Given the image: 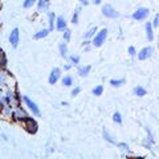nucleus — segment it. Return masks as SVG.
<instances>
[{
	"label": "nucleus",
	"mask_w": 159,
	"mask_h": 159,
	"mask_svg": "<svg viewBox=\"0 0 159 159\" xmlns=\"http://www.w3.org/2000/svg\"><path fill=\"white\" fill-rule=\"evenodd\" d=\"M107 33H109V31H107L106 28H102L99 32H97V34L93 37V45L96 47V48H99V47H101L102 44L106 41Z\"/></svg>",
	"instance_id": "nucleus-1"
},
{
	"label": "nucleus",
	"mask_w": 159,
	"mask_h": 159,
	"mask_svg": "<svg viewBox=\"0 0 159 159\" xmlns=\"http://www.w3.org/2000/svg\"><path fill=\"white\" fill-rule=\"evenodd\" d=\"M148 15H150V9L145 8V7H141L133 13L131 17L135 20V21H143V20H146L148 17Z\"/></svg>",
	"instance_id": "nucleus-2"
},
{
	"label": "nucleus",
	"mask_w": 159,
	"mask_h": 159,
	"mask_svg": "<svg viewBox=\"0 0 159 159\" xmlns=\"http://www.w3.org/2000/svg\"><path fill=\"white\" fill-rule=\"evenodd\" d=\"M101 12H102L103 16H105V17H109V19H116V17L119 16V13L117 12V9L114 8L113 6H110V4H105V6L102 7Z\"/></svg>",
	"instance_id": "nucleus-3"
},
{
	"label": "nucleus",
	"mask_w": 159,
	"mask_h": 159,
	"mask_svg": "<svg viewBox=\"0 0 159 159\" xmlns=\"http://www.w3.org/2000/svg\"><path fill=\"white\" fill-rule=\"evenodd\" d=\"M23 101L25 102V105L28 106L29 110L32 111V114L34 117H40V114H41V113H40V109H39V106L32 101L31 98H29L28 96H23Z\"/></svg>",
	"instance_id": "nucleus-4"
},
{
	"label": "nucleus",
	"mask_w": 159,
	"mask_h": 159,
	"mask_svg": "<svg viewBox=\"0 0 159 159\" xmlns=\"http://www.w3.org/2000/svg\"><path fill=\"white\" fill-rule=\"evenodd\" d=\"M24 127H25V130L28 133H31V134H34V133H37V129H39V125H37V122L34 121L33 118L31 117H28L25 121H24Z\"/></svg>",
	"instance_id": "nucleus-5"
},
{
	"label": "nucleus",
	"mask_w": 159,
	"mask_h": 159,
	"mask_svg": "<svg viewBox=\"0 0 159 159\" xmlns=\"http://www.w3.org/2000/svg\"><path fill=\"white\" fill-rule=\"evenodd\" d=\"M19 41H20V31H19V28H15L12 29L11 34H9V43H11V45L13 48H17Z\"/></svg>",
	"instance_id": "nucleus-6"
},
{
	"label": "nucleus",
	"mask_w": 159,
	"mask_h": 159,
	"mask_svg": "<svg viewBox=\"0 0 159 159\" xmlns=\"http://www.w3.org/2000/svg\"><path fill=\"white\" fill-rule=\"evenodd\" d=\"M60 76H61V70H60L58 68H53L51 74H49V80H48L49 84H51V85H54V84L60 80Z\"/></svg>",
	"instance_id": "nucleus-7"
},
{
	"label": "nucleus",
	"mask_w": 159,
	"mask_h": 159,
	"mask_svg": "<svg viewBox=\"0 0 159 159\" xmlns=\"http://www.w3.org/2000/svg\"><path fill=\"white\" fill-rule=\"evenodd\" d=\"M12 117H13L15 121H21V122H24V121H25V119L28 118L27 113L24 111L23 109H20V107H17L16 110H15V111L12 113Z\"/></svg>",
	"instance_id": "nucleus-8"
},
{
	"label": "nucleus",
	"mask_w": 159,
	"mask_h": 159,
	"mask_svg": "<svg viewBox=\"0 0 159 159\" xmlns=\"http://www.w3.org/2000/svg\"><path fill=\"white\" fill-rule=\"evenodd\" d=\"M151 53H152V48L151 47H145L143 49H141V51L138 52V58L141 60V61H145V60H147L151 56Z\"/></svg>",
	"instance_id": "nucleus-9"
},
{
	"label": "nucleus",
	"mask_w": 159,
	"mask_h": 159,
	"mask_svg": "<svg viewBox=\"0 0 159 159\" xmlns=\"http://www.w3.org/2000/svg\"><path fill=\"white\" fill-rule=\"evenodd\" d=\"M49 7H51V2L49 0H37V11L39 12H47Z\"/></svg>",
	"instance_id": "nucleus-10"
},
{
	"label": "nucleus",
	"mask_w": 159,
	"mask_h": 159,
	"mask_svg": "<svg viewBox=\"0 0 159 159\" xmlns=\"http://www.w3.org/2000/svg\"><path fill=\"white\" fill-rule=\"evenodd\" d=\"M56 29L60 32H64L66 28V20L64 16H57V20H56Z\"/></svg>",
	"instance_id": "nucleus-11"
},
{
	"label": "nucleus",
	"mask_w": 159,
	"mask_h": 159,
	"mask_svg": "<svg viewBox=\"0 0 159 159\" xmlns=\"http://www.w3.org/2000/svg\"><path fill=\"white\" fill-rule=\"evenodd\" d=\"M48 19H49V31H53L54 28H56V20H57V16H56V13L54 12H49L48 13Z\"/></svg>",
	"instance_id": "nucleus-12"
},
{
	"label": "nucleus",
	"mask_w": 159,
	"mask_h": 159,
	"mask_svg": "<svg viewBox=\"0 0 159 159\" xmlns=\"http://www.w3.org/2000/svg\"><path fill=\"white\" fill-rule=\"evenodd\" d=\"M146 37H147V40L148 41H152L154 40V32H152V23H150V21H147L146 23Z\"/></svg>",
	"instance_id": "nucleus-13"
},
{
	"label": "nucleus",
	"mask_w": 159,
	"mask_h": 159,
	"mask_svg": "<svg viewBox=\"0 0 159 159\" xmlns=\"http://www.w3.org/2000/svg\"><path fill=\"white\" fill-rule=\"evenodd\" d=\"M90 69H92L90 65H84V66H80L78 68L77 73H78L80 77H86L88 74H89V72H90Z\"/></svg>",
	"instance_id": "nucleus-14"
},
{
	"label": "nucleus",
	"mask_w": 159,
	"mask_h": 159,
	"mask_svg": "<svg viewBox=\"0 0 159 159\" xmlns=\"http://www.w3.org/2000/svg\"><path fill=\"white\" fill-rule=\"evenodd\" d=\"M58 51H60V56H61V57H66V54H68V45H66V41L60 43Z\"/></svg>",
	"instance_id": "nucleus-15"
},
{
	"label": "nucleus",
	"mask_w": 159,
	"mask_h": 159,
	"mask_svg": "<svg viewBox=\"0 0 159 159\" xmlns=\"http://www.w3.org/2000/svg\"><path fill=\"white\" fill-rule=\"evenodd\" d=\"M146 93H147L146 89L143 88V86H141V85H138V86L134 88V94H135L137 97H145Z\"/></svg>",
	"instance_id": "nucleus-16"
},
{
	"label": "nucleus",
	"mask_w": 159,
	"mask_h": 159,
	"mask_svg": "<svg viewBox=\"0 0 159 159\" xmlns=\"http://www.w3.org/2000/svg\"><path fill=\"white\" fill-rule=\"evenodd\" d=\"M49 32H51V31H49V29H45V28H44V29H40V31H39L36 34H34V39H36V40L45 39L48 34H49Z\"/></svg>",
	"instance_id": "nucleus-17"
},
{
	"label": "nucleus",
	"mask_w": 159,
	"mask_h": 159,
	"mask_svg": "<svg viewBox=\"0 0 159 159\" xmlns=\"http://www.w3.org/2000/svg\"><path fill=\"white\" fill-rule=\"evenodd\" d=\"M97 32V27H93V28H90V29H89V31L85 33V34H84V39H85V40H89V39H92V37H94V36H96V33Z\"/></svg>",
	"instance_id": "nucleus-18"
},
{
	"label": "nucleus",
	"mask_w": 159,
	"mask_h": 159,
	"mask_svg": "<svg viewBox=\"0 0 159 159\" xmlns=\"http://www.w3.org/2000/svg\"><path fill=\"white\" fill-rule=\"evenodd\" d=\"M61 82H62L64 86H72L73 85V78H72V76H65L61 80Z\"/></svg>",
	"instance_id": "nucleus-19"
},
{
	"label": "nucleus",
	"mask_w": 159,
	"mask_h": 159,
	"mask_svg": "<svg viewBox=\"0 0 159 159\" xmlns=\"http://www.w3.org/2000/svg\"><path fill=\"white\" fill-rule=\"evenodd\" d=\"M6 66H7V57L3 51H0V68H6Z\"/></svg>",
	"instance_id": "nucleus-20"
},
{
	"label": "nucleus",
	"mask_w": 159,
	"mask_h": 159,
	"mask_svg": "<svg viewBox=\"0 0 159 159\" xmlns=\"http://www.w3.org/2000/svg\"><path fill=\"white\" fill-rule=\"evenodd\" d=\"M102 93H103V86H102V85H97L96 88L93 89V94H94L96 97L102 96Z\"/></svg>",
	"instance_id": "nucleus-21"
},
{
	"label": "nucleus",
	"mask_w": 159,
	"mask_h": 159,
	"mask_svg": "<svg viewBox=\"0 0 159 159\" xmlns=\"http://www.w3.org/2000/svg\"><path fill=\"white\" fill-rule=\"evenodd\" d=\"M36 3H37V0H24V2H23V7L28 9V8H32Z\"/></svg>",
	"instance_id": "nucleus-22"
},
{
	"label": "nucleus",
	"mask_w": 159,
	"mask_h": 159,
	"mask_svg": "<svg viewBox=\"0 0 159 159\" xmlns=\"http://www.w3.org/2000/svg\"><path fill=\"white\" fill-rule=\"evenodd\" d=\"M125 84V80L123 78H118V80H110V85L111 86H121Z\"/></svg>",
	"instance_id": "nucleus-23"
},
{
	"label": "nucleus",
	"mask_w": 159,
	"mask_h": 159,
	"mask_svg": "<svg viewBox=\"0 0 159 159\" xmlns=\"http://www.w3.org/2000/svg\"><path fill=\"white\" fill-rule=\"evenodd\" d=\"M113 121L116 123H118V125H121L122 123V117H121V114H119L118 111H116L113 114Z\"/></svg>",
	"instance_id": "nucleus-24"
},
{
	"label": "nucleus",
	"mask_w": 159,
	"mask_h": 159,
	"mask_svg": "<svg viewBox=\"0 0 159 159\" xmlns=\"http://www.w3.org/2000/svg\"><path fill=\"white\" fill-rule=\"evenodd\" d=\"M78 16H80V8H77L76 11H74L73 16H72V23L73 24H78Z\"/></svg>",
	"instance_id": "nucleus-25"
},
{
	"label": "nucleus",
	"mask_w": 159,
	"mask_h": 159,
	"mask_svg": "<svg viewBox=\"0 0 159 159\" xmlns=\"http://www.w3.org/2000/svg\"><path fill=\"white\" fill-rule=\"evenodd\" d=\"M78 62H80V56H77V54H72L70 56V64L72 65H77Z\"/></svg>",
	"instance_id": "nucleus-26"
},
{
	"label": "nucleus",
	"mask_w": 159,
	"mask_h": 159,
	"mask_svg": "<svg viewBox=\"0 0 159 159\" xmlns=\"http://www.w3.org/2000/svg\"><path fill=\"white\" fill-rule=\"evenodd\" d=\"M70 36H72V31L70 29H65V31H64V41H69Z\"/></svg>",
	"instance_id": "nucleus-27"
},
{
	"label": "nucleus",
	"mask_w": 159,
	"mask_h": 159,
	"mask_svg": "<svg viewBox=\"0 0 159 159\" xmlns=\"http://www.w3.org/2000/svg\"><path fill=\"white\" fill-rule=\"evenodd\" d=\"M103 137H105V139H106V141H109L110 143H113V145H117V142L114 141V139H113L110 135H109V133H107L106 130H103Z\"/></svg>",
	"instance_id": "nucleus-28"
},
{
	"label": "nucleus",
	"mask_w": 159,
	"mask_h": 159,
	"mask_svg": "<svg viewBox=\"0 0 159 159\" xmlns=\"http://www.w3.org/2000/svg\"><path fill=\"white\" fill-rule=\"evenodd\" d=\"M80 93H81V86H76V88H74L73 90H72V96L76 97V96H78Z\"/></svg>",
	"instance_id": "nucleus-29"
},
{
	"label": "nucleus",
	"mask_w": 159,
	"mask_h": 159,
	"mask_svg": "<svg viewBox=\"0 0 159 159\" xmlns=\"http://www.w3.org/2000/svg\"><path fill=\"white\" fill-rule=\"evenodd\" d=\"M158 25H159V15L157 13L155 17H154V21H152V27L155 28V27H158Z\"/></svg>",
	"instance_id": "nucleus-30"
},
{
	"label": "nucleus",
	"mask_w": 159,
	"mask_h": 159,
	"mask_svg": "<svg viewBox=\"0 0 159 159\" xmlns=\"http://www.w3.org/2000/svg\"><path fill=\"white\" fill-rule=\"evenodd\" d=\"M129 54H130L131 57H134L137 54V49L134 48V47H130V48H129Z\"/></svg>",
	"instance_id": "nucleus-31"
},
{
	"label": "nucleus",
	"mask_w": 159,
	"mask_h": 159,
	"mask_svg": "<svg viewBox=\"0 0 159 159\" xmlns=\"http://www.w3.org/2000/svg\"><path fill=\"white\" fill-rule=\"evenodd\" d=\"M4 84H6V74L0 72V85H4Z\"/></svg>",
	"instance_id": "nucleus-32"
},
{
	"label": "nucleus",
	"mask_w": 159,
	"mask_h": 159,
	"mask_svg": "<svg viewBox=\"0 0 159 159\" xmlns=\"http://www.w3.org/2000/svg\"><path fill=\"white\" fill-rule=\"evenodd\" d=\"M117 146H118V147H121L122 150H127V148H129V146L126 145V143H117Z\"/></svg>",
	"instance_id": "nucleus-33"
},
{
	"label": "nucleus",
	"mask_w": 159,
	"mask_h": 159,
	"mask_svg": "<svg viewBox=\"0 0 159 159\" xmlns=\"http://www.w3.org/2000/svg\"><path fill=\"white\" fill-rule=\"evenodd\" d=\"M80 3H81V4H84V6H88V4H89V2H88V0H80Z\"/></svg>",
	"instance_id": "nucleus-34"
},
{
	"label": "nucleus",
	"mask_w": 159,
	"mask_h": 159,
	"mask_svg": "<svg viewBox=\"0 0 159 159\" xmlns=\"http://www.w3.org/2000/svg\"><path fill=\"white\" fill-rule=\"evenodd\" d=\"M101 3H102V0H93V4H96V6H98Z\"/></svg>",
	"instance_id": "nucleus-35"
},
{
	"label": "nucleus",
	"mask_w": 159,
	"mask_h": 159,
	"mask_svg": "<svg viewBox=\"0 0 159 159\" xmlns=\"http://www.w3.org/2000/svg\"><path fill=\"white\" fill-rule=\"evenodd\" d=\"M70 66H72V64H66V65L64 66V68H65V70H69V69H70Z\"/></svg>",
	"instance_id": "nucleus-36"
},
{
	"label": "nucleus",
	"mask_w": 159,
	"mask_h": 159,
	"mask_svg": "<svg viewBox=\"0 0 159 159\" xmlns=\"http://www.w3.org/2000/svg\"><path fill=\"white\" fill-rule=\"evenodd\" d=\"M0 97H2V89H0Z\"/></svg>",
	"instance_id": "nucleus-37"
}]
</instances>
